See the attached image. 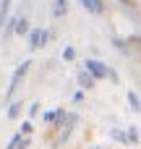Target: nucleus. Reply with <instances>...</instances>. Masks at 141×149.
<instances>
[{"label":"nucleus","mask_w":141,"mask_h":149,"mask_svg":"<svg viewBox=\"0 0 141 149\" xmlns=\"http://www.w3.org/2000/svg\"><path fill=\"white\" fill-rule=\"evenodd\" d=\"M110 45H113V50H115L118 55H123V58H133L136 50H139V37H136V34H131V37L113 34V37H110Z\"/></svg>","instance_id":"20e7f679"},{"label":"nucleus","mask_w":141,"mask_h":149,"mask_svg":"<svg viewBox=\"0 0 141 149\" xmlns=\"http://www.w3.org/2000/svg\"><path fill=\"white\" fill-rule=\"evenodd\" d=\"M123 128H126V136H128V147H139V141H141L139 126H136V123H131V126H123Z\"/></svg>","instance_id":"2eb2a0df"},{"label":"nucleus","mask_w":141,"mask_h":149,"mask_svg":"<svg viewBox=\"0 0 141 149\" xmlns=\"http://www.w3.org/2000/svg\"><path fill=\"white\" fill-rule=\"evenodd\" d=\"M5 107H8V110H5V118H8V120H18V118H24V107H26L24 100L13 97L10 102H5Z\"/></svg>","instance_id":"1a4fd4ad"},{"label":"nucleus","mask_w":141,"mask_h":149,"mask_svg":"<svg viewBox=\"0 0 141 149\" xmlns=\"http://www.w3.org/2000/svg\"><path fill=\"white\" fill-rule=\"evenodd\" d=\"M65 105H58V107H47V110H42L39 115H37V120L44 126V128H52V126H58V120L65 115Z\"/></svg>","instance_id":"39448f33"},{"label":"nucleus","mask_w":141,"mask_h":149,"mask_svg":"<svg viewBox=\"0 0 141 149\" xmlns=\"http://www.w3.org/2000/svg\"><path fill=\"white\" fill-rule=\"evenodd\" d=\"M78 123H81V113L78 110H65V115L58 120V126H52L50 128V147L52 149H63L68 141H71V136H73V131L78 128Z\"/></svg>","instance_id":"f257e3e1"},{"label":"nucleus","mask_w":141,"mask_h":149,"mask_svg":"<svg viewBox=\"0 0 141 149\" xmlns=\"http://www.w3.org/2000/svg\"><path fill=\"white\" fill-rule=\"evenodd\" d=\"M10 26H13V37H26V31L31 29V21L29 16H21V13H10L8 16Z\"/></svg>","instance_id":"423d86ee"},{"label":"nucleus","mask_w":141,"mask_h":149,"mask_svg":"<svg viewBox=\"0 0 141 149\" xmlns=\"http://www.w3.org/2000/svg\"><path fill=\"white\" fill-rule=\"evenodd\" d=\"M76 58H78V52H76L73 45H65V47L60 50V60H63V63H76Z\"/></svg>","instance_id":"f3484780"},{"label":"nucleus","mask_w":141,"mask_h":149,"mask_svg":"<svg viewBox=\"0 0 141 149\" xmlns=\"http://www.w3.org/2000/svg\"><path fill=\"white\" fill-rule=\"evenodd\" d=\"M24 39H26V50H29V52L42 50V26H31Z\"/></svg>","instance_id":"0eeeda50"},{"label":"nucleus","mask_w":141,"mask_h":149,"mask_svg":"<svg viewBox=\"0 0 141 149\" xmlns=\"http://www.w3.org/2000/svg\"><path fill=\"white\" fill-rule=\"evenodd\" d=\"M78 5H81L89 16H105V13H107V3H105V0H78Z\"/></svg>","instance_id":"6e6552de"},{"label":"nucleus","mask_w":141,"mask_h":149,"mask_svg":"<svg viewBox=\"0 0 141 149\" xmlns=\"http://www.w3.org/2000/svg\"><path fill=\"white\" fill-rule=\"evenodd\" d=\"M21 136H34V120H29V118H18V128H16Z\"/></svg>","instance_id":"dca6fc26"},{"label":"nucleus","mask_w":141,"mask_h":149,"mask_svg":"<svg viewBox=\"0 0 141 149\" xmlns=\"http://www.w3.org/2000/svg\"><path fill=\"white\" fill-rule=\"evenodd\" d=\"M31 65H34V60H31V58H24V60L13 68L10 79H8V86H5V94H3V102H10L13 97H18V92H21L24 81H26V79H29V73H31Z\"/></svg>","instance_id":"f03ea898"},{"label":"nucleus","mask_w":141,"mask_h":149,"mask_svg":"<svg viewBox=\"0 0 141 149\" xmlns=\"http://www.w3.org/2000/svg\"><path fill=\"white\" fill-rule=\"evenodd\" d=\"M50 16L52 18H65L68 10H71V0H50Z\"/></svg>","instance_id":"9b49d317"},{"label":"nucleus","mask_w":141,"mask_h":149,"mask_svg":"<svg viewBox=\"0 0 141 149\" xmlns=\"http://www.w3.org/2000/svg\"><path fill=\"white\" fill-rule=\"evenodd\" d=\"M126 105H128V110H131L133 115L141 113V97H139L136 89H128V92H126Z\"/></svg>","instance_id":"4468645a"},{"label":"nucleus","mask_w":141,"mask_h":149,"mask_svg":"<svg viewBox=\"0 0 141 149\" xmlns=\"http://www.w3.org/2000/svg\"><path fill=\"white\" fill-rule=\"evenodd\" d=\"M86 94H89V92H84V89H76V92L71 94V105H73V107H81V105L86 102Z\"/></svg>","instance_id":"aec40b11"},{"label":"nucleus","mask_w":141,"mask_h":149,"mask_svg":"<svg viewBox=\"0 0 141 149\" xmlns=\"http://www.w3.org/2000/svg\"><path fill=\"white\" fill-rule=\"evenodd\" d=\"M10 8H13V0H0V29L5 26L8 16H10Z\"/></svg>","instance_id":"6ab92c4d"},{"label":"nucleus","mask_w":141,"mask_h":149,"mask_svg":"<svg viewBox=\"0 0 141 149\" xmlns=\"http://www.w3.org/2000/svg\"><path fill=\"white\" fill-rule=\"evenodd\" d=\"M76 86H78V89H84V92H92V89L97 86V81L92 79V73H89V71L78 68V71H76Z\"/></svg>","instance_id":"9d476101"},{"label":"nucleus","mask_w":141,"mask_h":149,"mask_svg":"<svg viewBox=\"0 0 141 149\" xmlns=\"http://www.w3.org/2000/svg\"><path fill=\"white\" fill-rule=\"evenodd\" d=\"M86 149H105L102 144H92V147H86Z\"/></svg>","instance_id":"4be33fe9"},{"label":"nucleus","mask_w":141,"mask_h":149,"mask_svg":"<svg viewBox=\"0 0 141 149\" xmlns=\"http://www.w3.org/2000/svg\"><path fill=\"white\" fill-rule=\"evenodd\" d=\"M81 68L84 71H89L92 73V79L99 84V81H110V84H120V76H118V71L113 68V65H107L105 60H99V58H86L84 63H81Z\"/></svg>","instance_id":"7ed1b4c3"},{"label":"nucleus","mask_w":141,"mask_h":149,"mask_svg":"<svg viewBox=\"0 0 141 149\" xmlns=\"http://www.w3.org/2000/svg\"><path fill=\"white\" fill-rule=\"evenodd\" d=\"M107 139L115 141V144H120V147H128V136H126V128H123V126H113V128H107Z\"/></svg>","instance_id":"ddd939ff"},{"label":"nucleus","mask_w":141,"mask_h":149,"mask_svg":"<svg viewBox=\"0 0 141 149\" xmlns=\"http://www.w3.org/2000/svg\"><path fill=\"white\" fill-rule=\"evenodd\" d=\"M118 3H120V5H123V8H126V10H128V8H131V5H133V0H118Z\"/></svg>","instance_id":"412c9836"},{"label":"nucleus","mask_w":141,"mask_h":149,"mask_svg":"<svg viewBox=\"0 0 141 149\" xmlns=\"http://www.w3.org/2000/svg\"><path fill=\"white\" fill-rule=\"evenodd\" d=\"M5 149H31V136H21V134L16 131V134L8 139Z\"/></svg>","instance_id":"f8f14e48"},{"label":"nucleus","mask_w":141,"mask_h":149,"mask_svg":"<svg viewBox=\"0 0 141 149\" xmlns=\"http://www.w3.org/2000/svg\"><path fill=\"white\" fill-rule=\"evenodd\" d=\"M39 113H42V102H39V100H31V102L26 105V118H29V120H37Z\"/></svg>","instance_id":"a211bd4d"}]
</instances>
